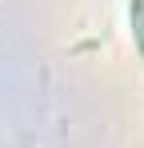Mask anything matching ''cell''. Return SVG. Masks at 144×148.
<instances>
[{
	"instance_id": "1",
	"label": "cell",
	"mask_w": 144,
	"mask_h": 148,
	"mask_svg": "<svg viewBox=\"0 0 144 148\" xmlns=\"http://www.w3.org/2000/svg\"><path fill=\"white\" fill-rule=\"evenodd\" d=\"M128 24H132V40H136V52L144 56V0H128Z\"/></svg>"
}]
</instances>
